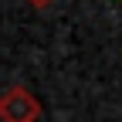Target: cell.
Returning a JSON list of instances; mask_svg holds the SVG:
<instances>
[{"label": "cell", "instance_id": "obj_2", "mask_svg": "<svg viewBox=\"0 0 122 122\" xmlns=\"http://www.w3.org/2000/svg\"><path fill=\"white\" fill-rule=\"evenodd\" d=\"M27 4H30V7H37V10H48L54 0H27Z\"/></svg>", "mask_w": 122, "mask_h": 122}, {"label": "cell", "instance_id": "obj_1", "mask_svg": "<svg viewBox=\"0 0 122 122\" xmlns=\"http://www.w3.org/2000/svg\"><path fill=\"white\" fill-rule=\"evenodd\" d=\"M37 119H41V102L24 85H14L0 95V122H37Z\"/></svg>", "mask_w": 122, "mask_h": 122}]
</instances>
